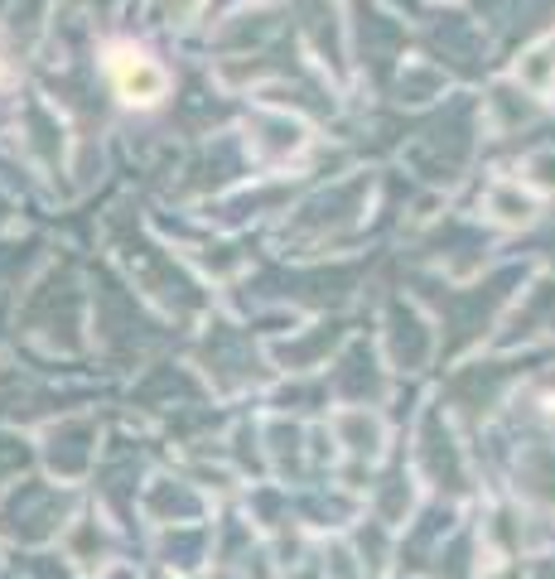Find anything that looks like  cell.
<instances>
[{"instance_id":"obj_1","label":"cell","mask_w":555,"mask_h":579,"mask_svg":"<svg viewBox=\"0 0 555 579\" xmlns=\"http://www.w3.org/2000/svg\"><path fill=\"white\" fill-rule=\"evenodd\" d=\"M111 78H116V87H121V97H131V102H155L160 87H165L160 68H155L150 58H140V54H116L111 58Z\"/></svg>"}]
</instances>
